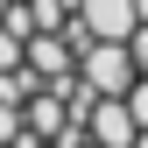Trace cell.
<instances>
[{
	"instance_id": "1",
	"label": "cell",
	"mask_w": 148,
	"mask_h": 148,
	"mask_svg": "<svg viewBox=\"0 0 148 148\" xmlns=\"http://www.w3.org/2000/svg\"><path fill=\"white\" fill-rule=\"evenodd\" d=\"M0 148H148V0H0Z\"/></svg>"
}]
</instances>
